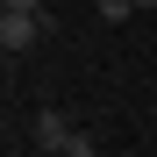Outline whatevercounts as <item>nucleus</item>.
I'll list each match as a JSON object with an SVG mask.
<instances>
[{
    "label": "nucleus",
    "instance_id": "obj_1",
    "mask_svg": "<svg viewBox=\"0 0 157 157\" xmlns=\"http://www.w3.org/2000/svg\"><path fill=\"white\" fill-rule=\"evenodd\" d=\"M57 29V21L50 14H21V7H0V50H7V57H29V50Z\"/></svg>",
    "mask_w": 157,
    "mask_h": 157
},
{
    "label": "nucleus",
    "instance_id": "obj_2",
    "mask_svg": "<svg viewBox=\"0 0 157 157\" xmlns=\"http://www.w3.org/2000/svg\"><path fill=\"white\" fill-rule=\"evenodd\" d=\"M29 136H36V150H43V157H57V150H64L71 136H78V128H71V114H64V107H36Z\"/></svg>",
    "mask_w": 157,
    "mask_h": 157
},
{
    "label": "nucleus",
    "instance_id": "obj_3",
    "mask_svg": "<svg viewBox=\"0 0 157 157\" xmlns=\"http://www.w3.org/2000/svg\"><path fill=\"white\" fill-rule=\"evenodd\" d=\"M136 7H157V0H93V14H100V21H128Z\"/></svg>",
    "mask_w": 157,
    "mask_h": 157
},
{
    "label": "nucleus",
    "instance_id": "obj_4",
    "mask_svg": "<svg viewBox=\"0 0 157 157\" xmlns=\"http://www.w3.org/2000/svg\"><path fill=\"white\" fill-rule=\"evenodd\" d=\"M57 157H100V143H93V136H86V128H78V136H71V143H64V150H57Z\"/></svg>",
    "mask_w": 157,
    "mask_h": 157
},
{
    "label": "nucleus",
    "instance_id": "obj_5",
    "mask_svg": "<svg viewBox=\"0 0 157 157\" xmlns=\"http://www.w3.org/2000/svg\"><path fill=\"white\" fill-rule=\"evenodd\" d=\"M0 7H21V14H43V0H0Z\"/></svg>",
    "mask_w": 157,
    "mask_h": 157
}]
</instances>
